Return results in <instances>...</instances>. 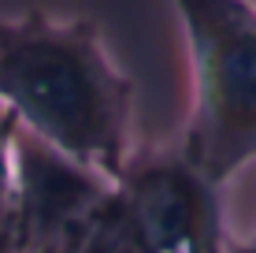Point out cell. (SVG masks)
<instances>
[{"mask_svg":"<svg viewBox=\"0 0 256 253\" xmlns=\"http://www.w3.org/2000/svg\"><path fill=\"white\" fill-rule=\"evenodd\" d=\"M0 108L70 160L119 182L130 164L134 82L108 60L96 23L26 12L0 19Z\"/></svg>","mask_w":256,"mask_h":253,"instance_id":"1","label":"cell"},{"mask_svg":"<svg viewBox=\"0 0 256 253\" xmlns=\"http://www.w3.org/2000/svg\"><path fill=\"white\" fill-rule=\"evenodd\" d=\"M193 64L182 153L223 182L256 156V8L249 0H174Z\"/></svg>","mask_w":256,"mask_h":253,"instance_id":"2","label":"cell"},{"mask_svg":"<svg viewBox=\"0 0 256 253\" xmlns=\"http://www.w3.org/2000/svg\"><path fill=\"white\" fill-rule=\"evenodd\" d=\"M15 223L19 253H82L116 208L119 186L15 127Z\"/></svg>","mask_w":256,"mask_h":253,"instance_id":"3","label":"cell"},{"mask_svg":"<svg viewBox=\"0 0 256 253\" xmlns=\"http://www.w3.org/2000/svg\"><path fill=\"white\" fill-rule=\"evenodd\" d=\"M116 186L145 253H230L216 182L182 149L134 153Z\"/></svg>","mask_w":256,"mask_h":253,"instance_id":"4","label":"cell"},{"mask_svg":"<svg viewBox=\"0 0 256 253\" xmlns=\"http://www.w3.org/2000/svg\"><path fill=\"white\" fill-rule=\"evenodd\" d=\"M19 119L12 112L0 116V253H19V223H15V164L12 142Z\"/></svg>","mask_w":256,"mask_h":253,"instance_id":"5","label":"cell"},{"mask_svg":"<svg viewBox=\"0 0 256 253\" xmlns=\"http://www.w3.org/2000/svg\"><path fill=\"white\" fill-rule=\"evenodd\" d=\"M82 253H145L134 227H130V220H126V212H122L119 197H116V208L108 212V220L100 223V231L93 234V242Z\"/></svg>","mask_w":256,"mask_h":253,"instance_id":"6","label":"cell"},{"mask_svg":"<svg viewBox=\"0 0 256 253\" xmlns=\"http://www.w3.org/2000/svg\"><path fill=\"white\" fill-rule=\"evenodd\" d=\"M234 253H256V238L245 242V246H234Z\"/></svg>","mask_w":256,"mask_h":253,"instance_id":"7","label":"cell"},{"mask_svg":"<svg viewBox=\"0 0 256 253\" xmlns=\"http://www.w3.org/2000/svg\"><path fill=\"white\" fill-rule=\"evenodd\" d=\"M0 116H4V108H0Z\"/></svg>","mask_w":256,"mask_h":253,"instance_id":"8","label":"cell"}]
</instances>
